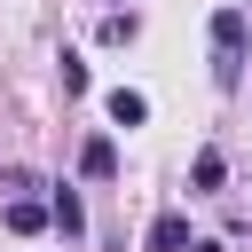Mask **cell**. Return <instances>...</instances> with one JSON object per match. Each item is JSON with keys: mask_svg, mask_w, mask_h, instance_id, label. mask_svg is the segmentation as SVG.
<instances>
[{"mask_svg": "<svg viewBox=\"0 0 252 252\" xmlns=\"http://www.w3.org/2000/svg\"><path fill=\"white\" fill-rule=\"evenodd\" d=\"M79 165H87V173H94V181H110V173H118V150H110V142H102V134H94V142H87V150H79Z\"/></svg>", "mask_w": 252, "mask_h": 252, "instance_id": "obj_5", "label": "cell"}, {"mask_svg": "<svg viewBox=\"0 0 252 252\" xmlns=\"http://www.w3.org/2000/svg\"><path fill=\"white\" fill-rule=\"evenodd\" d=\"M142 118H150V102H142L134 87H118V94H110V126H142Z\"/></svg>", "mask_w": 252, "mask_h": 252, "instance_id": "obj_4", "label": "cell"}, {"mask_svg": "<svg viewBox=\"0 0 252 252\" xmlns=\"http://www.w3.org/2000/svg\"><path fill=\"white\" fill-rule=\"evenodd\" d=\"M189 244H197V236H189L181 213H158V220H150V252H189Z\"/></svg>", "mask_w": 252, "mask_h": 252, "instance_id": "obj_2", "label": "cell"}, {"mask_svg": "<svg viewBox=\"0 0 252 252\" xmlns=\"http://www.w3.org/2000/svg\"><path fill=\"white\" fill-rule=\"evenodd\" d=\"M189 181H197V197H213V189L228 181V165H220V150H197V165H189Z\"/></svg>", "mask_w": 252, "mask_h": 252, "instance_id": "obj_3", "label": "cell"}, {"mask_svg": "<svg viewBox=\"0 0 252 252\" xmlns=\"http://www.w3.org/2000/svg\"><path fill=\"white\" fill-rule=\"evenodd\" d=\"M47 220H55V213H47V205H32V197H16V205H8V228H16V236L47 228Z\"/></svg>", "mask_w": 252, "mask_h": 252, "instance_id": "obj_6", "label": "cell"}, {"mask_svg": "<svg viewBox=\"0 0 252 252\" xmlns=\"http://www.w3.org/2000/svg\"><path fill=\"white\" fill-rule=\"evenodd\" d=\"M213 79H220V87L244 79V16H236V8L213 16Z\"/></svg>", "mask_w": 252, "mask_h": 252, "instance_id": "obj_1", "label": "cell"}, {"mask_svg": "<svg viewBox=\"0 0 252 252\" xmlns=\"http://www.w3.org/2000/svg\"><path fill=\"white\" fill-rule=\"evenodd\" d=\"M189 252H220V244H213V236H197V244H189Z\"/></svg>", "mask_w": 252, "mask_h": 252, "instance_id": "obj_8", "label": "cell"}, {"mask_svg": "<svg viewBox=\"0 0 252 252\" xmlns=\"http://www.w3.org/2000/svg\"><path fill=\"white\" fill-rule=\"evenodd\" d=\"M47 213H55V228H63V236H79V228H87V213H79V197H71V189H55V205H47Z\"/></svg>", "mask_w": 252, "mask_h": 252, "instance_id": "obj_7", "label": "cell"}]
</instances>
